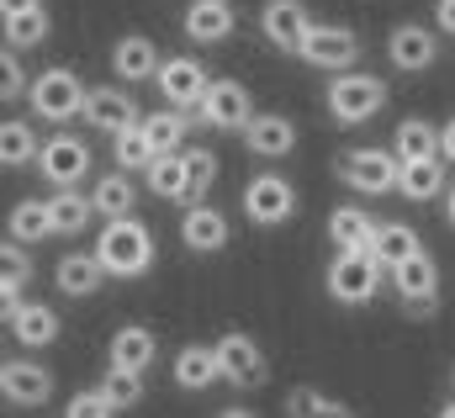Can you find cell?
I'll return each mask as SVG.
<instances>
[{
    "label": "cell",
    "instance_id": "cell-1",
    "mask_svg": "<svg viewBox=\"0 0 455 418\" xmlns=\"http://www.w3.org/2000/svg\"><path fill=\"white\" fill-rule=\"evenodd\" d=\"M96 260H101V270L116 276V281L148 276V270H154V233H148V222H138L132 212L107 217V228H101V238H96Z\"/></svg>",
    "mask_w": 455,
    "mask_h": 418
},
{
    "label": "cell",
    "instance_id": "cell-2",
    "mask_svg": "<svg viewBox=\"0 0 455 418\" xmlns=\"http://www.w3.org/2000/svg\"><path fill=\"white\" fill-rule=\"evenodd\" d=\"M381 260L371 254V249H339L334 260H329V276H323V286H329V297L344 302V308H365L376 292H381Z\"/></svg>",
    "mask_w": 455,
    "mask_h": 418
},
{
    "label": "cell",
    "instance_id": "cell-3",
    "mask_svg": "<svg viewBox=\"0 0 455 418\" xmlns=\"http://www.w3.org/2000/svg\"><path fill=\"white\" fill-rule=\"evenodd\" d=\"M27 101H32V117L37 122H75L80 117V101H85V80L75 75V69H64V64H53V69H43L37 80H27Z\"/></svg>",
    "mask_w": 455,
    "mask_h": 418
},
{
    "label": "cell",
    "instance_id": "cell-4",
    "mask_svg": "<svg viewBox=\"0 0 455 418\" xmlns=\"http://www.w3.org/2000/svg\"><path fill=\"white\" fill-rule=\"evenodd\" d=\"M323 101H329V117H334L339 127H355V122H371V117L387 106V85H381L376 75L334 69V80H329Z\"/></svg>",
    "mask_w": 455,
    "mask_h": 418
},
{
    "label": "cell",
    "instance_id": "cell-5",
    "mask_svg": "<svg viewBox=\"0 0 455 418\" xmlns=\"http://www.w3.org/2000/svg\"><path fill=\"white\" fill-rule=\"evenodd\" d=\"M212 355H218V376H223L228 387H238V392H254V387H265V376H270L265 350H259L249 334H238V328L212 344Z\"/></svg>",
    "mask_w": 455,
    "mask_h": 418
},
{
    "label": "cell",
    "instance_id": "cell-6",
    "mask_svg": "<svg viewBox=\"0 0 455 418\" xmlns=\"http://www.w3.org/2000/svg\"><path fill=\"white\" fill-rule=\"evenodd\" d=\"M37 175L48 186H80L91 175V143L75 138V133H53L48 143H37Z\"/></svg>",
    "mask_w": 455,
    "mask_h": 418
},
{
    "label": "cell",
    "instance_id": "cell-7",
    "mask_svg": "<svg viewBox=\"0 0 455 418\" xmlns=\"http://www.w3.org/2000/svg\"><path fill=\"white\" fill-rule=\"evenodd\" d=\"M339 181L360 197H387L397 186V154L392 149H349L339 159Z\"/></svg>",
    "mask_w": 455,
    "mask_h": 418
},
{
    "label": "cell",
    "instance_id": "cell-8",
    "mask_svg": "<svg viewBox=\"0 0 455 418\" xmlns=\"http://www.w3.org/2000/svg\"><path fill=\"white\" fill-rule=\"evenodd\" d=\"M291 212H297V186L286 175H254L243 186V217L254 228H281Z\"/></svg>",
    "mask_w": 455,
    "mask_h": 418
},
{
    "label": "cell",
    "instance_id": "cell-9",
    "mask_svg": "<svg viewBox=\"0 0 455 418\" xmlns=\"http://www.w3.org/2000/svg\"><path fill=\"white\" fill-rule=\"evenodd\" d=\"M212 133H238L243 122H249V85L243 80H207V91H202V101L191 106Z\"/></svg>",
    "mask_w": 455,
    "mask_h": 418
},
{
    "label": "cell",
    "instance_id": "cell-10",
    "mask_svg": "<svg viewBox=\"0 0 455 418\" xmlns=\"http://www.w3.org/2000/svg\"><path fill=\"white\" fill-rule=\"evenodd\" d=\"M297 53H302L307 64H318V69H355V59H360V37H355L349 27L307 21V32H302Z\"/></svg>",
    "mask_w": 455,
    "mask_h": 418
},
{
    "label": "cell",
    "instance_id": "cell-11",
    "mask_svg": "<svg viewBox=\"0 0 455 418\" xmlns=\"http://www.w3.org/2000/svg\"><path fill=\"white\" fill-rule=\"evenodd\" d=\"M387 59H392V69H403V75H424V69L440 64V43H435L429 27L403 21V27L387 32Z\"/></svg>",
    "mask_w": 455,
    "mask_h": 418
},
{
    "label": "cell",
    "instance_id": "cell-12",
    "mask_svg": "<svg viewBox=\"0 0 455 418\" xmlns=\"http://www.w3.org/2000/svg\"><path fill=\"white\" fill-rule=\"evenodd\" d=\"M0 398L11 408H43L53 398V376L37 360H0Z\"/></svg>",
    "mask_w": 455,
    "mask_h": 418
},
{
    "label": "cell",
    "instance_id": "cell-13",
    "mask_svg": "<svg viewBox=\"0 0 455 418\" xmlns=\"http://www.w3.org/2000/svg\"><path fill=\"white\" fill-rule=\"evenodd\" d=\"M154 85H159V96L170 106H180V111H191V106L202 101V91H207V69H202V59H159V69H154Z\"/></svg>",
    "mask_w": 455,
    "mask_h": 418
},
{
    "label": "cell",
    "instance_id": "cell-14",
    "mask_svg": "<svg viewBox=\"0 0 455 418\" xmlns=\"http://www.w3.org/2000/svg\"><path fill=\"white\" fill-rule=\"evenodd\" d=\"M243 133V143H249V154H259V159H286L291 149H297V122L291 117H281V111H249V122L238 127Z\"/></svg>",
    "mask_w": 455,
    "mask_h": 418
},
{
    "label": "cell",
    "instance_id": "cell-15",
    "mask_svg": "<svg viewBox=\"0 0 455 418\" xmlns=\"http://www.w3.org/2000/svg\"><path fill=\"white\" fill-rule=\"evenodd\" d=\"M392 270V286H397V297L408 302V308H429L435 297H440V265L424 254V249H413L408 260H397V265H387Z\"/></svg>",
    "mask_w": 455,
    "mask_h": 418
},
{
    "label": "cell",
    "instance_id": "cell-16",
    "mask_svg": "<svg viewBox=\"0 0 455 418\" xmlns=\"http://www.w3.org/2000/svg\"><path fill=\"white\" fill-rule=\"evenodd\" d=\"M228 238H233V228H228L223 212L207 207V202H186V217H180V244H186L191 254H223Z\"/></svg>",
    "mask_w": 455,
    "mask_h": 418
},
{
    "label": "cell",
    "instance_id": "cell-17",
    "mask_svg": "<svg viewBox=\"0 0 455 418\" xmlns=\"http://www.w3.org/2000/svg\"><path fill=\"white\" fill-rule=\"evenodd\" d=\"M307 21H313V16H307L302 0H265V5H259V32H265L281 53H297Z\"/></svg>",
    "mask_w": 455,
    "mask_h": 418
},
{
    "label": "cell",
    "instance_id": "cell-18",
    "mask_svg": "<svg viewBox=\"0 0 455 418\" xmlns=\"http://www.w3.org/2000/svg\"><path fill=\"white\" fill-rule=\"evenodd\" d=\"M80 117H85L96 133H116V127L138 122V106H132V96H127V91H116V85H85Z\"/></svg>",
    "mask_w": 455,
    "mask_h": 418
},
{
    "label": "cell",
    "instance_id": "cell-19",
    "mask_svg": "<svg viewBox=\"0 0 455 418\" xmlns=\"http://www.w3.org/2000/svg\"><path fill=\"white\" fill-rule=\"evenodd\" d=\"M445 186H451V175H445V159H440V154L397 159V191H403L408 202H435Z\"/></svg>",
    "mask_w": 455,
    "mask_h": 418
},
{
    "label": "cell",
    "instance_id": "cell-20",
    "mask_svg": "<svg viewBox=\"0 0 455 418\" xmlns=\"http://www.w3.org/2000/svg\"><path fill=\"white\" fill-rule=\"evenodd\" d=\"M233 5L228 0H191L186 5V16H180V32L191 37V43H223L233 37Z\"/></svg>",
    "mask_w": 455,
    "mask_h": 418
},
{
    "label": "cell",
    "instance_id": "cell-21",
    "mask_svg": "<svg viewBox=\"0 0 455 418\" xmlns=\"http://www.w3.org/2000/svg\"><path fill=\"white\" fill-rule=\"evenodd\" d=\"M101 281H107V270H101V260L85 254V249H75V254H64V260L53 265V286H59L64 297H96Z\"/></svg>",
    "mask_w": 455,
    "mask_h": 418
},
{
    "label": "cell",
    "instance_id": "cell-22",
    "mask_svg": "<svg viewBox=\"0 0 455 418\" xmlns=\"http://www.w3.org/2000/svg\"><path fill=\"white\" fill-rule=\"evenodd\" d=\"M107 355H112V366H122V371H148L159 360V339L143 323H122L112 334V350Z\"/></svg>",
    "mask_w": 455,
    "mask_h": 418
},
{
    "label": "cell",
    "instance_id": "cell-23",
    "mask_svg": "<svg viewBox=\"0 0 455 418\" xmlns=\"http://www.w3.org/2000/svg\"><path fill=\"white\" fill-rule=\"evenodd\" d=\"M112 69H116V80H127V85L154 80V69H159V48H154L143 32H127V37H116V48H112Z\"/></svg>",
    "mask_w": 455,
    "mask_h": 418
},
{
    "label": "cell",
    "instance_id": "cell-24",
    "mask_svg": "<svg viewBox=\"0 0 455 418\" xmlns=\"http://www.w3.org/2000/svg\"><path fill=\"white\" fill-rule=\"evenodd\" d=\"M11 334H16V344H27V350H48V344L59 339V313H53L48 302H16Z\"/></svg>",
    "mask_w": 455,
    "mask_h": 418
},
{
    "label": "cell",
    "instance_id": "cell-25",
    "mask_svg": "<svg viewBox=\"0 0 455 418\" xmlns=\"http://www.w3.org/2000/svg\"><path fill=\"white\" fill-rule=\"evenodd\" d=\"M143 175H148V191H154V197H164V202H186V197H191V175H186L180 149L154 154V159L143 165Z\"/></svg>",
    "mask_w": 455,
    "mask_h": 418
},
{
    "label": "cell",
    "instance_id": "cell-26",
    "mask_svg": "<svg viewBox=\"0 0 455 418\" xmlns=\"http://www.w3.org/2000/svg\"><path fill=\"white\" fill-rule=\"evenodd\" d=\"M91 197L85 191H75V186H53V197H48V222H53V233H85L91 228Z\"/></svg>",
    "mask_w": 455,
    "mask_h": 418
},
{
    "label": "cell",
    "instance_id": "cell-27",
    "mask_svg": "<svg viewBox=\"0 0 455 418\" xmlns=\"http://www.w3.org/2000/svg\"><path fill=\"white\" fill-rule=\"evenodd\" d=\"M138 127H143L148 149H154V154H164V149H180V143H186V133H191V117H186L180 106H164V111H148V117H138Z\"/></svg>",
    "mask_w": 455,
    "mask_h": 418
},
{
    "label": "cell",
    "instance_id": "cell-28",
    "mask_svg": "<svg viewBox=\"0 0 455 418\" xmlns=\"http://www.w3.org/2000/svg\"><path fill=\"white\" fill-rule=\"evenodd\" d=\"M175 387H186V392L218 387V355H212V344H191V350L175 355Z\"/></svg>",
    "mask_w": 455,
    "mask_h": 418
},
{
    "label": "cell",
    "instance_id": "cell-29",
    "mask_svg": "<svg viewBox=\"0 0 455 418\" xmlns=\"http://www.w3.org/2000/svg\"><path fill=\"white\" fill-rule=\"evenodd\" d=\"M329 238H334V249H371L376 217L365 207H334L329 212Z\"/></svg>",
    "mask_w": 455,
    "mask_h": 418
},
{
    "label": "cell",
    "instance_id": "cell-30",
    "mask_svg": "<svg viewBox=\"0 0 455 418\" xmlns=\"http://www.w3.org/2000/svg\"><path fill=\"white\" fill-rule=\"evenodd\" d=\"M37 133H32V122H21V117H11V122H0V170H21V165H32L37 159Z\"/></svg>",
    "mask_w": 455,
    "mask_h": 418
},
{
    "label": "cell",
    "instance_id": "cell-31",
    "mask_svg": "<svg viewBox=\"0 0 455 418\" xmlns=\"http://www.w3.org/2000/svg\"><path fill=\"white\" fill-rule=\"evenodd\" d=\"M48 11L43 5H27V11H11V16H0V32H5V48H37L43 37H48Z\"/></svg>",
    "mask_w": 455,
    "mask_h": 418
},
{
    "label": "cell",
    "instance_id": "cell-32",
    "mask_svg": "<svg viewBox=\"0 0 455 418\" xmlns=\"http://www.w3.org/2000/svg\"><path fill=\"white\" fill-rule=\"evenodd\" d=\"M435 143H440V127H435V122H424V117H403V122H397V133H392V154H397V159L440 154Z\"/></svg>",
    "mask_w": 455,
    "mask_h": 418
},
{
    "label": "cell",
    "instance_id": "cell-33",
    "mask_svg": "<svg viewBox=\"0 0 455 418\" xmlns=\"http://www.w3.org/2000/svg\"><path fill=\"white\" fill-rule=\"evenodd\" d=\"M413 249H424V244H419V233H413L408 222H376V238H371V254L381 260V270H387V265H397V260H408Z\"/></svg>",
    "mask_w": 455,
    "mask_h": 418
},
{
    "label": "cell",
    "instance_id": "cell-34",
    "mask_svg": "<svg viewBox=\"0 0 455 418\" xmlns=\"http://www.w3.org/2000/svg\"><path fill=\"white\" fill-rule=\"evenodd\" d=\"M11 238H16V244H43V238H53L48 202H37V197L16 202V207H11Z\"/></svg>",
    "mask_w": 455,
    "mask_h": 418
},
{
    "label": "cell",
    "instance_id": "cell-35",
    "mask_svg": "<svg viewBox=\"0 0 455 418\" xmlns=\"http://www.w3.org/2000/svg\"><path fill=\"white\" fill-rule=\"evenodd\" d=\"M132 202H138V186L127 181V170H122V175H101L96 191H91L96 217H122V212H132Z\"/></svg>",
    "mask_w": 455,
    "mask_h": 418
},
{
    "label": "cell",
    "instance_id": "cell-36",
    "mask_svg": "<svg viewBox=\"0 0 455 418\" xmlns=\"http://www.w3.org/2000/svg\"><path fill=\"white\" fill-rule=\"evenodd\" d=\"M112 159H116V170H127V175H138V170L154 159V149H148V138H143L138 122H127V127L112 133Z\"/></svg>",
    "mask_w": 455,
    "mask_h": 418
},
{
    "label": "cell",
    "instance_id": "cell-37",
    "mask_svg": "<svg viewBox=\"0 0 455 418\" xmlns=\"http://www.w3.org/2000/svg\"><path fill=\"white\" fill-rule=\"evenodd\" d=\"M186 175H191V197L186 202H207V191L218 186V154L212 149H180Z\"/></svg>",
    "mask_w": 455,
    "mask_h": 418
},
{
    "label": "cell",
    "instance_id": "cell-38",
    "mask_svg": "<svg viewBox=\"0 0 455 418\" xmlns=\"http://www.w3.org/2000/svg\"><path fill=\"white\" fill-rule=\"evenodd\" d=\"M27 281H32L27 244H16V238L5 233V238H0V286H11V292H27Z\"/></svg>",
    "mask_w": 455,
    "mask_h": 418
},
{
    "label": "cell",
    "instance_id": "cell-39",
    "mask_svg": "<svg viewBox=\"0 0 455 418\" xmlns=\"http://www.w3.org/2000/svg\"><path fill=\"white\" fill-rule=\"evenodd\" d=\"M101 392H107V403L116 408H132L138 398H143V371H122V366H112L107 371V382H101Z\"/></svg>",
    "mask_w": 455,
    "mask_h": 418
},
{
    "label": "cell",
    "instance_id": "cell-40",
    "mask_svg": "<svg viewBox=\"0 0 455 418\" xmlns=\"http://www.w3.org/2000/svg\"><path fill=\"white\" fill-rule=\"evenodd\" d=\"M286 414H323V418H344L349 408L334 403V398H323V392H313V387H302V392H291L286 398Z\"/></svg>",
    "mask_w": 455,
    "mask_h": 418
},
{
    "label": "cell",
    "instance_id": "cell-41",
    "mask_svg": "<svg viewBox=\"0 0 455 418\" xmlns=\"http://www.w3.org/2000/svg\"><path fill=\"white\" fill-rule=\"evenodd\" d=\"M16 96H27V69L16 48H0V101H16Z\"/></svg>",
    "mask_w": 455,
    "mask_h": 418
},
{
    "label": "cell",
    "instance_id": "cell-42",
    "mask_svg": "<svg viewBox=\"0 0 455 418\" xmlns=\"http://www.w3.org/2000/svg\"><path fill=\"white\" fill-rule=\"evenodd\" d=\"M69 418H107L112 414V403H107V392L96 387V392H80V398H69V408H64Z\"/></svg>",
    "mask_w": 455,
    "mask_h": 418
},
{
    "label": "cell",
    "instance_id": "cell-43",
    "mask_svg": "<svg viewBox=\"0 0 455 418\" xmlns=\"http://www.w3.org/2000/svg\"><path fill=\"white\" fill-rule=\"evenodd\" d=\"M435 149H440V159H445V165H455V117L440 127V143H435Z\"/></svg>",
    "mask_w": 455,
    "mask_h": 418
},
{
    "label": "cell",
    "instance_id": "cell-44",
    "mask_svg": "<svg viewBox=\"0 0 455 418\" xmlns=\"http://www.w3.org/2000/svg\"><path fill=\"white\" fill-rule=\"evenodd\" d=\"M435 21H440V32L455 37V0H440V5H435Z\"/></svg>",
    "mask_w": 455,
    "mask_h": 418
},
{
    "label": "cell",
    "instance_id": "cell-45",
    "mask_svg": "<svg viewBox=\"0 0 455 418\" xmlns=\"http://www.w3.org/2000/svg\"><path fill=\"white\" fill-rule=\"evenodd\" d=\"M16 302H21V292L0 286V323H11V313H16Z\"/></svg>",
    "mask_w": 455,
    "mask_h": 418
},
{
    "label": "cell",
    "instance_id": "cell-46",
    "mask_svg": "<svg viewBox=\"0 0 455 418\" xmlns=\"http://www.w3.org/2000/svg\"><path fill=\"white\" fill-rule=\"evenodd\" d=\"M27 5H43V0H0V16H11V11H27Z\"/></svg>",
    "mask_w": 455,
    "mask_h": 418
},
{
    "label": "cell",
    "instance_id": "cell-47",
    "mask_svg": "<svg viewBox=\"0 0 455 418\" xmlns=\"http://www.w3.org/2000/svg\"><path fill=\"white\" fill-rule=\"evenodd\" d=\"M440 197H445V217H451V228H455V186H445Z\"/></svg>",
    "mask_w": 455,
    "mask_h": 418
},
{
    "label": "cell",
    "instance_id": "cell-48",
    "mask_svg": "<svg viewBox=\"0 0 455 418\" xmlns=\"http://www.w3.org/2000/svg\"><path fill=\"white\" fill-rule=\"evenodd\" d=\"M440 414H445V418H455V403H445V408H440Z\"/></svg>",
    "mask_w": 455,
    "mask_h": 418
},
{
    "label": "cell",
    "instance_id": "cell-49",
    "mask_svg": "<svg viewBox=\"0 0 455 418\" xmlns=\"http://www.w3.org/2000/svg\"><path fill=\"white\" fill-rule=\"evenodd\" d=\"M451 387H455V371H451Z\"/></svg>",
    "mask_w": 455,
    "mask_h": 418
}]
</instances>
